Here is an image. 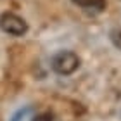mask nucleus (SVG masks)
I'll use <instances>...</instances> for the list:
<instances>
[{"label": "nucleus", "mask_w": 121, "mask_h": 121, "mask_svg": "<svg viewBox=\"0 0 121 121\" xmlns=\"http://www.w3.org/2000/svg\"><path fill=\"white\" fill-rule=\"evenodd\" d=\"M71 2L74 5H78V7L83 10V12H86L88 16H99L107 7L106 0H71Z\"/></svg>", "instance_id": "3"}, {"label": "nucleus", "mask_w": 121, "mask_h": 121, "mask_svg": "<svg viewBox=\"0 0 121 121\" xmlns=\"http://www.w3.org/2000/svg\"><path fill=\"white\" fill-rule=\"evenodd\" d=\"M33 114H35V109L33 107H23V109H19V111L14 114L10 121H30Z\"/></svg>", "instance_id": "4"}, {"label": "nucleus", "mask_w": 121, "mask_h": 121, "mask_svg": "<svg viewBox=\"0 0 121 121\" xmlns=\"http://www.w3.org/2000/svg\"><path fill=\"white\" fill-rule=\"evenodd\" d=\"M0 30L10 36H23L28 33V23L14 12L0 14Z\"/></svg>", "instance_id": "2"}, {"label": "nucleus", "mask_w": 121, "mask_h": 121, "mask_svg": "<svg viewBox=\"0 0 121 121\" xmlns=\"http://www.w3.org/2000/svg\"><path fill=\"white\" fill-rule=\"evenodd\" d=\"M30 121H56V116H54L52 111H43V112H36L31 116Z\"/></svg>", "instance_id": "5"}, {"label": "nucleus", "mask_w": 121, "mask_h": 121, "mask_svg": "<svg viewBox=\"0 0 121 121\" xmlns=\"http://www.w3.org/2000/svg\"><path fill=\"white\" fill-rule=\"evenodd\" d=\"M81 59L73 50H59L50 59V68L59 76H71L74 71H78Z\"/></svg>", "instance_id": "1"}, {"label": "nucleus", "mask_w": 121, "mask_h": 121, "mask_svg": "<svg viewBox=\"0 0 121 121\" xmlns=\"http://www.w3.org/2000/svg\"><path fill=\"white\" fill-rule=\"evenodd\" d=\"M109 38H111L112 45L121 50V28H119V26H118V28H112V30H111V33H109Z\"/></svg>", "instance_id": "6"}]
</instances>
